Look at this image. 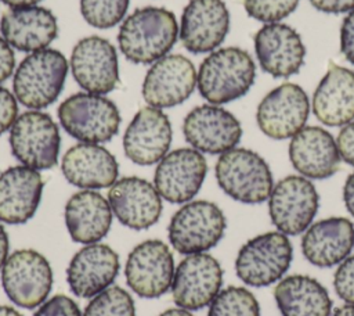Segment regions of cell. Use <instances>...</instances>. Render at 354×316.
<instances>
[{"instance_id":"cell-1","label":"cell","mask_w":354,"mask_h":316,"mask_svg":"<svg viewBox=\"0 0 354 316\" xmlns=\"http://www.w3.org/2000/svg\"><path fill=\"white\" fill-rule=\"evenodd\" d=\"M178 24L163 7H142L131 12L120 25L118 43L122 54L134 64H153L174 46Z\"/></svg>"},{"instance_id":"cell-2","label":"cell","mask_w":354,"mask_h":316,"mask_svg":"<svg viewBox=\"0 0 354 316\" xmlns=\"http://www.w3.org/2000/svg\"><path fill=\"white\" fill-rule=\"evenodd\" d=\"M254 79L256 65L250 54L239 47H223L201 62L196 86L209 104L221 105L243 97Z\"/></svg>"},{"instance_id":"cell-3","label":"cell","mask_w":354,"mask_h":316,"mask_svg":"<svg viewBox=\"0 0 354 316\" xmlns=\"http://www.w3.org/2000/svg\"><path fill=\"white\" fill-rule=\"evenodd\" d=\"M66 73L68 62L61 51L43 49L29 53L14 72L12 93L22 105L43 109L61 94Z\"/></svg>"},{"instance_id":"cell-4","label":"cell","mask_w":354,"mask_h":316,"mask_svg":"<svg viewBox=\"0 0 354 316\" xmlns=\"http://www.w3.org/2000/svg\"><path fill=\"white\" fill-rule=\"evenodd\" d=\"M218 187L242 204H261L274 187L271 169L253 150L235 147L220 154L214 166Z\"/></svg>"},{"instance_id":"cell-5","label":"cell","mask_w":354,"mask_h":316,"mask_svg":"<svg viewBox=\"0 0 354 316\" xmlns=\"http://www.w3.org/2000/svg\"><path fill=\"white\" fill-rule=\"evenodd\" d=\"M293 261L289 236L272 230L249 238L235 258L238 279L250 287H268L285 277Z\"/></svg>"},{"instance_id":"cell-6","label":"cell","mask_w":354,"mask_h":316,"mask_svg":"<svg viewBox=\"0 0 354 316\" xmlns=\"http://www.w3.org/2000/svg\"><path fill=\"white\" fill-rule=\"evenodd\" d=\"M62 129L80 143L109 141L119 130L120 112L116 104L102 94L75 93L58 107Z\"/></svg>"},{"instance_id":"cell-7","label":"cell","mask_w":354,"mask_h":316,"mask_svg":"<svg viewBox=\"0 0 354 316\" xmlns=\"http://www.w3.org/2000/svg\"><path fill=\"white\" fill-rule=\"evenodd\" d=\"M227 229L221 208L206 200L185 202L174 212L167 227L171 247L184 255L201 254L216 247Z\"/></svg>"},{"instance_id":"cell-8","label":"cell","mask_w":354,"mask_h":316,"mask_svg":"<svg viewBox=\"0 0 354 316\" xmlns=\"http://www.w3.org/2000/svg\"><path fill=\"white\" fill-rule=\"evenodd\" d=\"M8 140L12 155L25 166L44 170L58 162L59 129L46 112L33 109L18 115L10 129Z\"/></svg>"},{"instance_id":"cell-9","label":"cell","mask_w":354,"mask_h":316,"mask_svg":"<svg viewBox=\"0 0 354 316\" xmlns=\"http://www.w3.org/2000/svg\"><path fill=\"white\" fill-rule=\"evenodd\" d=\"M319 207V195L313 182L301 175L278 180L268 197V213L274 227L286 234H303L313 223Z\"/></svg>"},{"instance_id":"cell-10","label":"cell","mask_w":354,"mask_h":316,"mask_svg":"<svg viewBox=\"0 0 354 316\" xmlns=\"http://www.w3.org/2000/svg\"><path fill=\"white\" fill-rule=\"evenodd\" d=\"M1 286L15 305L33 309L40 306L53 287V269L37 251L22 248L8 255L1 267Z\"/></svg>"},{"instance_id":"cell-11","label":"cell","mask_w":354,"mask_h":316,"mask_svg":"<svg viewBox=\"0 0 354 316\" xmlns=\"http://www.w3.org/2000/svg\"><path fill=\"white\" fill-rule=\"evenodd\" d=\"M310 115V100L296 83H282L270 90L259 103L256 122L270 139H292L306 126Z\"/></svg>"},{"instance_id":"cell-12","label":"cell","mask_w":354,"mask_h":316,"mask_svg":"<svg viewBox=\"0 0 354 316\" xmlns=\"http://www.w3.org/2000/svg\"><path fill=\"white\" fill-rule=\"evenodd\" d=\"M174 258L163 241L147 240L136 245L126 261L127 286L141 298H158L171 288Z\"/></svg>"},{"instance_id":"cell-13","label":"cell","mask_w":354,"mask_h":316,"mask_svg":"<svg viewBox=\"0 0 354 316\" xmlns=\"http://www.w3.org/2000/svg\"><path fill=\"white\" fill-rule=\"evenodd\" d=\"M223 286L220 262L206 254L187 255L176 267L171 297L178 308L199 310L209 306Z\"/></svg>"},{"instance_id":"cell-14","label":"cell","mask_w":354,"mask_h":316,"mask_svg":"<svg viewBox=\"0 0 354 316\" xmlns=\"http://www.w3.org/2000/svg\"><path fill=\"white\" fill-rule=\"evenodd\" d=\"M73 79L87 93L106 94L119 82V62L113 44L101 36L80 39L71 54Z\"/></svg>"},{"instance_id":"cell-15","label":"cell","mask_w":354,"mask_h":316,"mask_svg":"<svg viewBox=\"0 0 354 316\" xmlns=\"http://www.w3.org/2000/svg\"><path fill=\"white\" fill-rule=\"evenodd\" d=\"M207 173L203 154L192 147L167 152L156 165L153 186L162 198L173 204L191 201L201 190Z\"/></svg>"},{"instance_id":"cell-16","label":"cell","mask_w":354,"mask_h":316,"mask_svg":"<svg viewBox=\"0 0 354 316\" xmlns=\"http://www.w3.org/2000/svg\"><path fill=\"white\" fill-rule=\"evenodd\" d=\"M183 134L192 148L220 155L236 147L242 137V126L238 118L223 107L202 104L185 115Z\"/></svg>"},{"instance_id":"cell-17","label":"cell","mask_w":354,"mask_h":316,"mask_svg":"<svg viewBox=\"0 0 354 316\" xmlns=\"http://www.w3.org/2000/svg\"><path fill=\"white\" fill-rule=\"evenodd\" d=\"M198 72L189 58L167 54L155 61L142 82V97L155 108H170L184 103L195 90Z\"/></svg>"},{"instance_id":"cell-18","label":"cell","mask_w":354,"mask_h":316,"mask_svg":"<svg viewBox=\"0 0 354 316\" xmlns=\"http://www.w3.org/2000/svg\"><path fill=\"white\" fill-rule=\"evenodd\" d=\"M230 30V11L223 0H189L183 10L178 37L192 54L214 51Z\"/></svg>"},{"instance_id":"cell-19","label":"cell","mask_w":354,"mask_h":316,"mask_svg":"<svg viewBox=\"0 0 354 316\" xmlns=\"http://www.w3.org/2000/svg\"><path fill=\"white\" fill-rule=\"evenodd\" d=\"M253 42L259 65L272 78L296 75L304 64L306 47L301 36L286 24H264Z\"/></svg>"},{"instance_id":"cell-20","label":"cell","mask_w":354,"mask_h":316,"mask_svg":"<svg viewBox=\"0 0 354 316\" xmlns=\"http://www.w3.org/2000/svg\"><path fill=\"white\" fill-rule=\"evenodd\" d=\"M113 216L126 227L145 230L153 226L162 215V197L148 180L127 176L116 180L108 193Z\"/></svg>"},{"instance_id":"cell-21","label":"cell","mask_w":354,"mask_h":316,"mask_svg":"<svg viewBox=\"0 0 354 316\" xmlns=\"http://www.w3.org/2000/svg\"><path fill=\"white\" fill-rule=\"evenodd\" d=\"M173 139L169 116L155 107L141 108L123 134L124 155L134 164H158L169 151Z\"/></svg>"},{"instance_id":"cell-22","label":"cell","mask_w":354,"mask_h":316,"mask_svg":"<svg viewBox=\"0 0 354 316\" xmlns=\"http://www.w3.org/2000/svg\"><path fill=\"white\" fill-rule=\"evenodd\" d=\"M119 273V255L106 244H86L71 259L66 281L72 294L93 298L111 287Z\"/></svg>"},{"instance_id":"cell-23","label":"cell","mask_w":354,"mask_h":316,"mask_svg":"<svg viewBox=\"0 0 354 316\" xmlns=\"http://www.w3.org/2000/svg\"><path fill=\"white\" fill-rule=\"evenodd\" d=\"M303 256L317 267L342 263L354 249V223L343 216L313 222L301 236Z\"/></svg>"},{"instance_id":"cell-24","label":"cell","mask_w":354,"mask_h":316,"mask_svg":"<svg viewBox=\"0 0 354 316\" xmlns=\"http://www.w3.org/2000/svg\"><path fill=\"white\" fill-rule=\"evenodd\" d=\"M289 159L299 175L307 179H328L340 166L336 139L321 126H304L289 143Z\"/></svg>"},{"instance_id":"cell-25","label":"cell","mask_w":354,"mask_h":316,"mask_svg":"<svg viewBox=\"0 0 354 316\" xmlns=\"http://www.w3.org/2000/svg\"><path fill=\"white\" fill-rule=\"evenodd\" d=\"M1 37L18 51L35 53L57 37L55 15L46 7H10L0 21Z\"/></svg>"},{"instance_id":"cell-26","label":"cell","mask_w":354,"mask_h":316,"mask_svg":"<svg viewBox=\"0 0 354 316\" xmlns=\"http://www.w3.org/2000/svg\"><path fill=\"white\" fill-rule=\"evenodd\" d=\"M44 182L39 170L25 165L6 169L0 175V222L22 225L37 211Z\"/></svg>"},{"instance_id":"cell-27","label":"cell","mask_w":354,"mask_h":316,"mask_svg":"<svg viewBox=\"0 0 354 316\" xmlns=\"http://www.w3.org/2000/svg\"><path fill=\"white\" fill-rule=\"evenodd\" d=\"M61 170L71 184L82 190H97L111 187L118 180L119 165L105 147L79 143L64 154Z\"/></svg>"},{"instance_id":"cell-28","label":"cell","mask_w":354,"mask_h":316,"mask_svg":"<svg viewBox=\"0 0 354 316\" xmlns=\"http://www.w3.org/2000/svg\"><path fill=\"white\" fill-rule=\"evenodd\" d=\"M313 112L326 126L354 121V72L330 62L313 94Z\"/></svg>"},{"instance_id":"cell-29","label":"cell","mask_w":354,"mask_h":316,"mask_svg":"<svg viewBox=\"0 0 354 316\" xmlns=\"http://www.w3.org/2000/svg\"><path fill=\"white\" fill-rule=\"evenodd\" d=\"M64 216L73 241L94 244L108 234L113 213L104 195L94 190H80L66 201Z\"/></svg>"},{"instance_id":"cell-30","label":"cell","mask_w":354,"mask_h":316,"mask_svg":"<svg viewBox=\"0 0 354 316\" xmlns=\"http://www.w3.org/2000/svg\"><path fill=\"white\" fill-rule=\"evenodd\" d=\"M274 299L282 316H330L332 299L317 279L288 274L274 288Z\"/></svg>"},{"instance_id":"cell-31","label":"cell","mask_w":354,"mask_h":316,"mask_svg":"<svg viewBox=\"0 0 354 316\" xmlns=\"http://www.w3.org/2000/svg\"><path fill=\"white\" fill-rule=\"evenodd\" d=\"M207 316H260V305L248 288L228 286L210 302Z\"/></svg>"},{"instance_id":"cell-32","label":"cell","mask_w":354,"mask_h":316,"mask_svg":"<svg viewBox=\"0 0 354 316\" xmlns=\"http://www.w3.org/2000/svg\"><path fill=\"white\" fill-rule=\"evenodd\" d=\"M83 316H136V306L126 290L111 286L90 299Z\"/></svg>"},{"instance_id":"cell-33","label":"cell","mask_w":354,"mask_h":316,"mask_svg":"<svg viewBox=\"0 0 354 316\" xmlns=\"http://www.w3.org/2000/svg\"><path fill=\"white\" fill-rule=\"evenodd\" d=\"M130 0H80L84 21L97 28L108 29L118 25L126 15Z\"/></svg>"},{"instance_id":"cell-34","label":"cell","mask_w":354,"mask_h":316,"mask_svg":"<svg viewBox=\"0 0 354 316\" xmlns=\"http://www.w3.org/2000/svg\"><path fill=\"white\" fill-rule=\"evenodd\" d=\"M300 0H243L246 14L263 24L279 22L289 17Z\"/></svg>"},{"instance_id":"cell-35","label":"cell","mask_w":354,"mask_h":316,"mask_svg":"<svg viewBox=\"0 0 354 316\" xmlns=\"http://www.w3.org/2000/svg\"><path fill=\"white\" fill-rule=\"evenodd\" d=\"M333 288L342 301L354 305V255L337 265L333 274Z\"/></svg>"},{"instance_id":"cell-36","label":"cell","mask_w":354,"mask_h":316,"mask_svg":"<svg viewBox=\"0 0 354 316\" xmlns=\"http://www.w3.org/2000/svg\"><path fill=\"white\" fill-rule=\"evenodd\" d=\"M33 316H83L77 304L68 295L58 294L44 301Z\"/></svg>"},{"instance_id":"cell-37","label":"cell","mask_w":354,"mask_h":316,"mask_svg":"<svg viewBox=\"0 0 354 316\" xmlns=\"http://www.w3.org/2000/svg\"><path fill=\"white\" fill-rule=\"evenodd\" d=\"M18 118V104L14 93L0 86V134L10 130Z\"/></svg>"},{"instance_id":"cell-38","label":"cell","mask_w":354,"mask_h":316,"mask_svg":"<svg viewBox=\"0 0 354 316\" xmlns=\"http://www.w3.org/2000/svg\"><path fill=\"white\" fill-rule=\"evenodd\" d=\"M340 51L354 65V10L344 17L340 25Z\"/></svg>"},{"instance_id":"cell-39","label":"cell","mask_w":354,"mask_h":316,"mask_svg":"<svg viewBox=\"0 0 354 316\" xmlns=\"http://www.w3.org/2000/svg\"><path fill=\"white\" fill-rule=\"evenodd\" d=\"M336 144L342 161L354 166V121L342 126L336 137Z\"/></svg>"},{"instance_id":"cell-40","label":"cell","mask_w":354,"mask_h":316,"mask_svg":"<svg viewBox=\"0 0 354 316\" xmlns=\"http://www.w3.org/2000/svg\"><path fill=\"white\" fill-rule=\"evenodd\" d=\"M311 6L326 14H342L354 10V0H308Z\"/></svg>"},{"instance_id":"cell-41","label":"cell","mask_w":354,"mask_h":316,"mask_svg":"<svg viewBox=\"0 0 354 316\" xmlns=\"http://www.w3.org/2000/svg\"><path fill=\"white\" fill-rule=\"evenodd\" d=\"M15 68V55L12 47L0 37V83L7 80Z\"/></svg>"},{"instance_id":"cell-42","label":"cell","mask_w":354,"mask_h":316,"mask_svg":"<svg viewBox=\"0 0 354 316\" xmlns=\"http://www.w3.org/2000/svg\"><path fill=\"white\" fill-rule=\"evenodd\" d=\"M343 202L348 213L354 218V172L350 173L343 186Z\"/></svg>"},{"instance_id":"cell-43","label":"cell","mask_w":354,"mask_h":316,"mask_svg":"<svg viewBox=\"0 0 354 316\" xmlns=\"http://www.w3.org/2000/svg\"><path fill=\"white\" fill-rule=\"evenodd\" d=\"M8 245H10L8 234L3 227V225L0 223V270L8 258Z\"/></svg>"},{"instance_id":"cell-44","label":"cell","mask_w":354,"mask_h":316,"mask_svg":"<svg viewBox=\"0 0 354 316\" xmlns=\"http://www.w3.org/2000/svg\"><path fill=\"white\" fill-rule=\"evenodd\" d=\"M1 1L10 7H28V6H36L41 0H1Z\"/></svg>"},{"instance_id":"cell-45","label":"cell","mask_w":354,"mask_h":316,"mask_svg":"<svg viewBox=\"0 0 354 316\" xmlns=\"http://www.w3.org/2000/svg\"><path fill=\"white\" fill-rule=\"evenodd\" d=\"M159 316H194V315L191 313V310L177 306V308H170V309L162 312Z\"/></svg>"},{"instance_id":"cell-46","label":"cell","mask_w":354,"mask_h":316,"mask_svg":"<svg viewBox=\"0 0 354 316\" xmlns=\"http://www.w3.org/2000/svg\"><path fill=\"white\" fill-rule=\"evenodd\" d=\"M332 316H354V305L353 304H346L335 309Z\"/></svg>"},{"instance_id":"cell-47","label":"cell","mask_w":354,"mask_h":316,"mask_svg":"<svg viewBox=\"0 0 354 316\" xmlns=\"http://www.w3.org/2000/svg\"><path fill=\"white\" fill-rule=\"evenodd\" d=\"M0 316H22V315L12 306L0 305Z\"/></svg>"}]
</instances>
